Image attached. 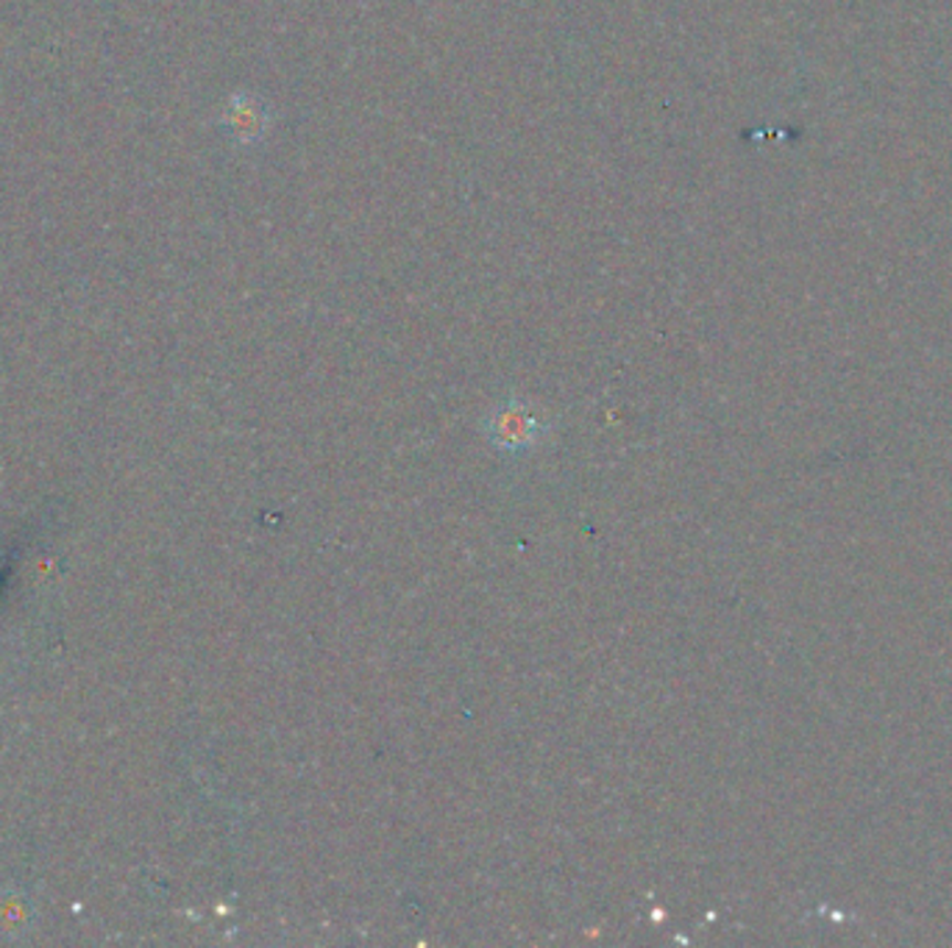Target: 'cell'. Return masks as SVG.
Listing matches in <instances>:
<instances>
[{"label":"cell","instance_id":"obj_1","mask_svg":"<svg viewBox=\"0 0 952 948\" xmlns=\"http://www.w3.org/2000/svg\"><path fill=\"white\" fill-rule=\"evenodd\" d=\"M535 434H538V420H535V415H527L521 404H510L507 409H501L499 415H496L494 437L499 443H516V446H521V443L535 440Z\"/></svg>","mask_w":952,"mask_h":948},{"label":"cell","instance_id":"obj_2","mask_svg":"<svg viewBox=\"0 0 952 948\" xmlns=\"http://www.w3.org/2000/svg\"><path fill=\"white\" fill-rule=\"evenodd\" d=\"M234 126H237V131H243V139H256L262 131H265V123H267V111L262 109L260 100L248 98V95H240V98H234Z\"/></svg>","mask_w":952,"mask_h":948}]
</instances>
